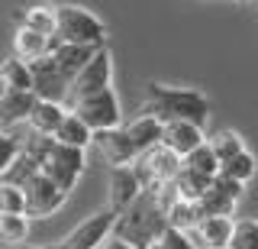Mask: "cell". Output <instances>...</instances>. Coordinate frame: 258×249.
<instances>
[{
  "instance_id": "cell-1",
  "label": "cell",
  "mask_w": 258,
  "mask_h": 249,
  "mask_svg": "<svg viewBox=\"0 0 258 249\" xmlns=\"http://www.w3.org/2000/svg\"><path fill=\"white\" fill-rule=\"evenodd\" d=\"M171 197H174L171 184H165V188H145L142 194L116 217V223H113V236L123 239V243L133 246V249L155 246L158 239L165 236V230H168L165 207H168Z\"/></svg>"
},
{
  "instance_id": "cell-2",
  "label": "cell",
  "mask_w": 258,
  "mask_h": 249,
  "mask_svg": "<svg viewBox=\"0 0 258 249\" xmlns=\"http://www.w3.org/2000/svg\"><path fill=\"white\" fill-rule=\"evenodd\" d=\"M210 101L197 87H174V84H149V97H145L139 114L155 117L158 123H194L204 126L210 120Z\"/></svg>"
},
{
  "instance_id": "cell-3",
  "label": "cell",
  "mask_w": 258,
  "mask_h": 249,
  "mask_svg": "<svg viewBox=\"0 0 258 249\" xmlns=\"http://www.w3.org/2000/svg\"><path fill=\"white\" fill-rule=\"evenodd\" d=\"M58 17V36L61 42H75V45H91V49H103L107 45V26L100 23V17H94L84 7H55Z\"/></svg>"
},
{
  "instance_id": "cell-4",
  "label": "cell",
  "mask_w": 258,
  "mask_h": 249,
  "mask_svg": "<svg viewBox=\"0 0 258 249\" xmlns=\"http://www.w3.org/2000/svg\"><path fill=\"white\" fill-rule=\"evenodd\" d=\"M71 114L81 117L94 133H103V130H116V126H123V110H119V101H116V94H113V87L71 101Z\"/></svg>"
},
{
  "instance_id": "cell-5",
  "label": "cell",
  "mask_w": 258,
  "mask_h": 249,
  "mask_svg": "<svg viewBox=\"0 0 258 249\" xmlns=\"http://www.w3.org/2000/svg\"><path fill=\"white\" fill-rule=\"evenodd\" d=\"M181 168H184V159L177 152H171L168 146H155L136 159V172H139L145 188H165V184H171Z\"/></svg>"
},
{
  "instance_id": "cell-6",
  "label": "cell",
  "mask_w": 258,
  "mask_h": 249,
  "mask_svg": "<svg viewBox=\"0 0 258 249\" xmlns=\"http://www.w3.org/2000/svg\"><path fill=\"white\" fill-rule=\"evenodd\" d=\"M42 175H48V178L58 184V191L71 194L78 178L84 175V149H71V146H58L55 142L48 159H45V165H42Z\"/></svg>"
},
{
  "instance_id": "cell-7",
  "label": "cell",
  "mask_w": 258,
  "mask_h": 249,
  "mask_svg": "<svg viewBox=\"0 0 258 249\" xmlns=\"http://www.w3.org/2000/svg\"><path fill=\"white\" fill-rule=\"evenodd\" d=\"M29 75H32V94L36 101H52V104H64L71 97V81L58 71L52 55L29 62Z\"/></svg>"
},
{
  "instance_id": "cell-8",
  "label": "cell",
  "mask_w": 258,
  "mask_h": 249,
  "mask_svg": "<svg viewBox=\"0 0 258 249\" xmlns=\"http://www.w3.org/2000/svg\"><path fill=\"white\" fill-rule=\"evenodd\" d=\"M23 194H26V217L29 220H45V217L58 214V207L64 204V197H68L64 191H58V184L42 172L23 184Z\"/></svg>"
},
{
  "instance_id": "cell-9",
  "label": "cell",
  "mask_w": 258,
  "mask_h": 249,
  "mask_svg": "<svg viewBox=\"0 0 258 249\" xmlns=\"http://www.w3.org/2000/svg\"><path fill=\"white\" fill-rule=\"evenodd\" d=\"M116 217H119L116 211L103 207V211L84 217V220H81L78 227L61 239V243L78 246V249H100L103 243H107V236H113V223H116Z\"/></svg>"
},
{
  "instance_id": "cell-10",
  "label": "cell",
  "mask_w": 258,
  "mask_h": 249,
  "mask_svg": "<svg viewBox=\"0 0 258 249\" xmlns=\"http://www.w3.org/2000/svg\"><path fill=\"white\" fill-rule=\"evenodd\" d=\"M242 188L245 184L226 178V175H216L213 184L204 191V197L197 201L200 217H232L236 214V204L242 201Z\"/></svg>"
},
{
  "instance_id": "cell-11",
  "label": "cell",
  "mask_w": 258,
  "mask_h": 249,
  "mask_svg": "<svg viewBox=\"0 0 258 249\" xmlns=\"http://www.w3.org/2000/svg\"><path fill=\"white\" fill-rule=\"evenodd\" d=\"M110 78H113V62H110V49L103 45V49L94 52V59L87 62V65L78 71V78L71 81V101L97 94V91H107Z\"/></svg>"
},
{
  "instance_id": "cell-12",
  "label": "cell",
  "mask_w": 258,
  "mask_h": 249,
  "mask_svg": "<svg viewBox=\"0 0 258 249\" xmlns=\"http://www.w3.org/2000/svg\"><path fill=\"white\" fill-rule=\"evenodd\" d=\"M145 191V184L139 178V172H136V165H116L110 168V178H107V201H110V211L123 214L129 204H133L136 197H139Z\"/></svg>"
},
{
  "instance_id": "cell-13",
  "label": "cell",
  "mask_w": 258,
  "mask_h": 249,
  "mask_svg": "<svg viewBox=\"0 0 258 249\" xmlns=\"http://www.w3.org/2000/svg\"><path fill=\"white\" fill-rule=\"evenodd\" d=\"M94 146L100 149L103 162H107L110 168H116V165H133L136 159H139V152H136L133 139H129V133H126V126L94 133Z\"/></svg>"
},
{
  "instance_id": "cell-14",
  "label": "cell",
  "mask_w": 258,
  "mask_h": 249,
  "mask_svg": "<svg viewBox=\"0 0 258 249\" xmlns=\"http://www.w3.org/2000/svg\"><path fill=\"white\" fill-rule=\"evenodd\" d=\"M232 233H236V220L232 217H200V223L187 236L200 249H229Z\"/></svg>"
},
{
  "instance_id": "cell-15",
  "label": "cell",
  "mask_w": 258,
  "mask_h": 249,
  "mask_svg": "<svg viewBox=\"0 0 258 249\" xmlns=\"http://www.w3.org/2000/svg\"><path fill=\"white\" fill-rule=\"evenodd\" d=\"M94 52L97 49H91V45H75V42H61L58 36H52L48 39V55L55 59V65H58V71L68 81H75L78 78V71L87 65V62L94 59Z\"/></svg>"
},
{
  "instance_id": "cell-16",
  "label": "cell",
  "mask_w": 258,
  "mask_h": 249,
  "mask_svg": "<svg viewBox=\"0 0 258 249\" xmlns=\"http://www.w3.org/2000/svg\"><path fill=\"white\" fill-rule=\"evenodd\" d=\"M204 142H207L204 126H194V123H165V130H161V146L177 152L181 159H187Z\"/></svg>"
},
{
  "instance_id": "cell-17",
  "label": "cell",
  "mask_w": 258,
  "mask_h": 249,
  "mask_svg": "<svg viewBox=\"0 0 258 249\" xmlns=\"http://www.w3.org/2000/svg\"><path fill=\"white\" fill-rule=\"evenodd\" d=\"M36 107V94L32 91H10L0 97V130H16V126L29 123V114Z\"/></svg>"
},
{
  "instance_id": "cell-18",
  "label": "cell",
  "mask_w": 258,
  "mask_h": 249,
  "mask_svg": "<svg viewBox=\"0 0 258 249\" xmlns=\"http://www.w3.org/2000/svg\"><path fill=\"white\" fill-rule=\"evenodd\" d=\"M161 130H165V123H158L155 117H145V114H136L126 123V133H129V139H133V146H136L139 156L161 146Z\"/></svg>"
},
{
  "instance_id": "cell-19",
  "label": "cell",
  "mask_w": 258,
  "mask_h": 249,
  "mask_svg": "<svg viewBox=\"0 0 258 249\" xmlns=\"http://www.w3.org/2000/svg\"><path fill=\"white\" fill-rule=\"evenodd\" d=\"M13 23H16V29L26 26V29H32V33H39V36H55V33H58V17H55V7H42V4L26 7V10L13 13Z\"/></svg>"
},
{
  "instance_id": "cell-20",
  "label": "cell",
  "mask_w": 258,
  "mask_h": 249,
  "mask_svg": "<svg viewBox=\"0 0 258 249\" xmlns=\"http://www.w3.org/2000/svg\"><path fill=\"white\" fill-rule=\"evenodd\" d=\"M68 117V110H64V104H52V101H36V107H32L29 114V130L39 133V136H55V130L61 126V120Z\"/></svg>"
},
{
  "instance_id": "cell-21",
  "label": "cell",
  "mask_w": 258,
  "mask_h": 249,
  "mask_svg": "<svg viewBox=\"0 0 258 249\" xmlns=\"http://www.w3.org/2000/svg\"><path fill=\"white\" fill-rule=\"evenodd\" d=\"M55 142H58V146H71V149H87L94 142V130L91 126L84 123V120L81 117H75L68 110V117L61 120V126L58 130H55V136H52Z\"/></svg>"
},
{
  "instance_id": "cell-22",
  "label": "cell",
  "mask_w": 258,
  "mask_h": 249,
  "mask_svg": "<svg viewBox=\"0 0 258 249\" xmlns=\"http://www.w3.org/2000/svg\"><path fill=\"white\" fill-rule=\"evenodd\" d=\"M48 39L52 36H39V33H32V29L20 26L16 36H13V59L26 62V65L36 62V59H45L48 55Z\"/></svg>"
},
{
  "instance_id": "cell-23",
  "label": "cell",
  "mask_w": 258,
  "mask_h": 249,
  "mask_svg": "<svg viewBox=\"0 0 258 249\" xmlns=\"http://www.w3.org/2000/svg\"><path fill=\"white\" fill-rule=\"evenodd\" d=\"M165 217H168V230L190 233L200 223V207H197V201L171 197V201H168V207H165Z\"/></svg>"
},
{
  "instance_id": "cell-24",
  "label": "cell",
  "mask_w": 258,
  "mask_h": 249,
  "mask_svg": "<svg viewBox=\"0 0 258 249\" xmlns=\"http://www.w3.org/2000/svg\"><path fill=\"white\" fill-rule=\"evenodd\" d=\"M210 184H213V178H207V175H200V172H194V168L184 165L181 172H177V178L171 181V191H174V197H181V201H200Z\"/></svg>"
},
{
  "instance_id": "cell-25",
  "label": "cell",
  "mask_w": 258,
  "mask_h": 249,
  "mask_svg": "<svg viewBox=\"0 0 258 249\" xmlns=\"http://www.w3.org/2000/svg\"><path fill=\"white\" fill-rule=\"evenodd\" d=\"M29 236V217L26 214H0V243L7 249L23 246Z\"/></svg>"
},
{
  "instance_id": "cell-26",
  "label": "cell",
  "mask_w": 258,
  "mask_h": 249,
  "mask_svg": "<svg viewBox=\"0 0 258 249\" xmlns=\"http://www.w3.org/2000/svg\"><path fill=\"white\" fill-rule=\"evenodd\" d=\"M210 149L216 152V159H220V165L223 162H229L232 156H239V152H245V142H242V136L236 130H220V133H213L210 136Z\"/></svg>"
},
{
  "instance_id": "cell-27",
  "label": "cell",
  "mask_w": 258,
  "mask_h": 249,
  "mask_svg": "<svg viewBox=\"0 0 258 249\" xmlns=\"http://www.w3.org/2000/svg\"><path fill=\"white\" fill-rule=\"evenodd\" d=\"M255 156L252 152H239V156H232L229 162H223L220 165V175H226V178H232V181H239V184H248L255 178Z\"/></svg>"
},
{
  "instance_id": "cell-28",
  "label": "cell",
  "mask_w": 258,
  "mask_h": 249,
  "mask_svg": "<svg viewBox=\"0 0 258 249\" xmlns=\"http://www.w3.org/2000/svg\"><path fill=\"white\" fill-rule=\"evenodd\" d=\"M0 75H4V81L10 91H32V75H29V65L20 59H7L4 65H0Z\"/></svg>"
},
{
  "instance_id": "cell-29",
  "label": "cell",
  "mask_w": 258,
  "mask_h": 249,
  "mask_svg": "<svg viewBox=\"0 0 258 249\" xmlns=\"http://www.w3.org/2000/svg\"><path fill=\"white\" fill-rule=\"evenodd\" d=\"M184 165L194 168V172H200V175H207V178H216V175H220V159H216V152L210 149V142L194 149L190 156L184 159Z\"/></svg>"
},
{
  "instance_id": "cell-30",
  "label": "cell",
  "mask_w": 258,
  "mask_h": 249,
  "mask_svg": "<svg viewBox=\"0 0 258 249\" xmlns=\"http://www.w3.org/2000/svg\"><path fill=\"white\" fill-rule=\"evenodd\" d=\"M0 214H26V194H23V188L0 181Z\"/></svg>"
},
{
  "instance_id": "cell-31",
  "label": "cell",
  "mask_w": 258,
  "mask_h": 249,
  "mask_svg": "<svg viewBox=\"0 0 258 249\" xmlns=\"http://www.w3.org/2000/svg\"><path fill=\"white\" fill-rule=\"evenodd\" d=\"M229 249H258V220H236Z\"/></svg>"
},
{
  "instance_id": "cell-32",
  "label": "cell",
  "mask_w": 258,
  "mask_h": 249,
  "mask_svg": "<svg viewBox=\"0 0 258 249\" xmlns=\"http://www.w3.org/2000/svg\"><path fill=\"white\" fill-rule=\"evenodd\" d=\"M20 142H23V139H16L13 130H0V178H4V172L10 168V162L16 159Z\"/></svg>"
},
{
  "instance_id": "cell-33",
  "label": "cell",
  "mask_w": 258,
  "mask_h": 249,
  "mask_svg": "<svg viewBox=\"0 0 258 249\" xmlns=\"http://www.w3.org/2000/svg\"><path fill=\"white\" fill-rule=\"evenodd\" d=\"M158 243H161V249H197V243L181 230H165V236Z\"/></svg>"
},
{
  "instance_id": "cell-34",
  "label": "cell",
  "mask_w": 258,
  "mask_h": 249,
  "mask_svg": "<svg viewBox=\"0 0 258 249\" xmlns=\"http://www.w3.org/2000/svg\"><path fill=\"white\" fill-rule=\"evenodd\" d=\"M100 249H133V246H126L123 239H116V236H110V243H103Z\"/></svg>"
},
{
  "instance_id": "cell-35",
  "label": "cell",
  "mask_w": 258,
  "mask_h": 249,
  "mask_svg": "<svg viewBox=\"0 0 258 249\" xmlns=\"http://www.w3.org/2000/svg\"><path fill=\"white\" fill-rule=\"evenodd\" d=\"M4 94H10V87H7V81H4V75H0V97H4Z\"/></svg>"
},
{
  "instance_id": "cell-36",
  "label": "cell",
  "mask_w": 258,
  "mask_h": 249,
  "mask_svg": "<svg viewBox=\"0 0 258 249\" xmlns=\"http://www.w3.org/2000/svg\"><path fill=\"white\" fill-rule=\"evenodd\" d=\"M48 249H78V246H68V243H55V246H48Z\"/></svg>"
},
{
  "instance_id": "cell-37",
  "label": "cell",
  "mask_w": 258,
  "mask_h": 249,
  "mask_svg": "<svg viewBox=\"0 0 258 249\" xmlns=\"http://www.w3.org/2000/svg\"><path fill=\"white\" fill-rule=\"evenodd\" d=\"M16 249H48V246H26V243H23V246H16Z\"/></svg>"
},
{
  "instance_id": "cell-38",
  "label": "cell",
  "mask_w": 258,
  "mask_h": 249,
  "mask_svg": "<svg viewBox=\"0 0 258 249\" xmlns=\"http://www.w3.org/2000/svg\"><path fill=\"white\" fill-rule=\"evenodd\" d=\"M149 249H161V243H155V246H149Z\"/></svg>"
},
{
  "instance_id": "cell-39",
  "label": "cell",
  "mask_w": 258,
  "mask_h": 249,
  "mask_svg": "<svg viewBox=\"0 0 258 249\" xmlns=\"http://www.w3.org/2000/svg\"><path fill=\"white\" fill-rule=\"evenodd\" d=\"M232 4H242V0H232Z\"/></svg>"
}]
</instances>
